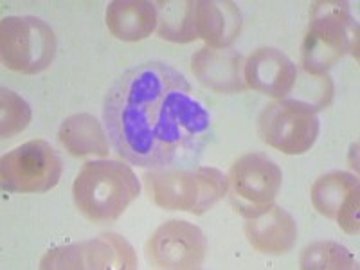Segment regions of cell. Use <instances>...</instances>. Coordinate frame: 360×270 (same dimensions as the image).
I'll list each match as a JSON object with an SVG mask.
<instances>
[{
  "mask_svg": "<svg viewBox=\"0 0 360 270\" xmlns=\"http://www.w3.org/2000/svg\"><path fill=\"white\" fill-rule=\"evenodd\" d=\"M245 220V236L258 252L281 256L295 245L297 224L294 217L279 205L270 204L265 211Z\"/></svg>",
  "mask_w": 360,
  "mask_h": 270,
  "instance_id": "cell-13",
  "label": "cell"
},
{
  "mask_svg": "<svg viewBox=\"0 0 360 270\" xmlns=\"http://www.w3.org/2000/svg\"><path fill=\"white\" fill-rule=\"evenodd\" d=\"M299 263L304 270H353L359 266L355 256L337 242L310 243L301 252Z\"/></svg>",
  "mask_w": 360,
  "mask_h": 270,
  "instance_id": "cell-20",
  "label": "cell"
},
{
  "mask_svg": "<svg viewBox=\"0 0 360 270\" xmlns=\"http://www.w3.org/2000/svg\"><path fill=\"white\" fill-rule=\"evenodd\" d=\"M359 189V176L348 172H332L319 176L311 186V204L315 211L335 220L349 193Z\"/></svg>",
  "mask_w": 360,
  "mask_h": 270,
  "instance_id": "cell-18",
  "label": "cell"
},
{
  "mask_svg": "<svg viewBox=\"0 0 360 270\" xmlns=\"http://www.w3.org/2000/svg\"><path fill=\"white\" fill-rule=\"evenodd\" d=\"M335 221L340 225V229L348 234H359V189L349 193L348 198L344 200L342 207L337 213Z\"/></svg>",
  "mask_w": 360,
  "mask_h": 270,
  "instance_id": "cell-22",
  "label": "cell"
},
{
  "mask_svg": "<svg viewBox=\"0 0 360 270\" xmlns=\"http://www.w3.org/2000/svg\"><path fill=\"white\" fill-rule=\"evenodd\" d=\"M245 83L249 89L279 99L287 98L297 79V67L276 47H262L245 60Z\"/></svg>",
  "mask_w": 360,
  "mask_h": 270,
  "instance_id": "cell-11",
  "label": "cell"
},
{
  "mask_svg": "<svg viewBox=\"0 0 360 270\" xmlns=\"http://www.w3.org/2000/svg\"><path fill=\"white\" fill-rule=\"evenodd\" d=\"M157 6V34L162 40L175 44H189L197 40V2L193 0H168L155 2Z\"/></svg>",
  "mask_w": 360,
  "mask_h": 270,
  "instance_id": "cell-17",
  "label": "cell"
},
{
  "mask_svg": "<svg viewBox=\"0 0 360 270\" xmlns=\"http://www.w3.org/2000/svg\"><path fill=\"white\" fill-rule=\"evenodd\" d=\"M62 173V157L44 139L29 141L0 160L2 189L17 195L51 191L58 186Z\"/></svg>",
  "mask_w": 360,
  "mask_h": 270,
  "instance_id": "cell-6",
  "label": "cell"
},
{
  "mask_svg": "<svg viewBox=\"0 0 360 270\" xmlns=\"http://www.w3.org/2000/svg\"><path fill=\"white\" fill-rule=\"evenodd\" d=\"M103 121L115 153L152 172L193 168L213 137L205 103L166 62L124 70L105 94Z\"/></svg>",
  "mask_w": 360,
  "mask_h": 270,
  "instance_id": "cell-1",
  "label": "cell"
},
{
  "mask_svg": "<svg viewBox=\"0 0 360 270\" xmlns=\"http://www.w3.org/2000/svg\"><path fill=\"white\" fill-rule=\"evenodd\" d=\"M231 204L243 218H252L274 204L283 184V172L266 153L240 157L229 169Z\"/></svg>",
  "mask_w": 360,
  "mask_h": 270,
  "instance_id": "cell-7",
  "label": "cell"
},
{
  "mask_svg": "<svg viewBox=\"0 0 360 270\" xmlns=\"http://www.w3.org/2000/svg\"><path fill=\"white\" fill-rule=\"evenodd\" d=\"M245 60L233 49L204 47L191 58V70L198 82L209 90L220 94L245 92Z\"/></svg>",
  "mask_w": 360,
  "mask_h": 270,
  "instance_id": "cell-12",
  "label": "cell"
},
{
  "mask_svg": "<svg viewBox=\"0 0 360 270\" xmlns=\"http://www.w3.org/2000/svg\"><path fill=\"white\" fill-rule=\"evenodd\" d=\"M143 179L159 207L191 214H204L229 191L227 175L211 166L155 169Z\"/></svg>",
  "mask_w": 360,
  "mask_h": 270,
  "instance_id": "cell-4",
  "label": "cell"
},
{
  "mask_svg": "<svg viewBox=\"0 0 360 270\" xmlns=\"http://www.w3.org/2000/svg\"><path fill=\"white\" fill-rule=\"evenodd\" d=\"M157 6L148 0H114L107 8L105 22L117 40L139 41L157 31Z\"/></svg>",
  "mask_w": 360,
  "mask_h": 270,
  "instance_id": "cell-15",
  "label": "cell"
},
{
  "mask_svg": "<svg viewBox=\"0 0 360 270\" xmlns=\"http://www.w3.org/2000/svg\"><path fill=\"white\" fill-rule=\"evenodd\" d=\"M58 139L74 157H107L108 137L101 123L92 114H74L67 117L58 131Z\"/></svg>",
  "mask_w": 360,
  "mask_h": 270,
  "instance_id": "cell-16",
  "label": "cell"
},
{
  "mask_svg": "<svg viewBox=\"0 0 360 270\" xmlns=\"http://www.w3.org/2000/svg\"><path fill=\"white\" fill-rule=\"evenodd\" d=\"M40 269H137L134 247L115 233H103L94 240L58 247L49 250L40 262Z\"/></svg>",
  "mask_w": 360,
  "mask_h": 270,
  "instance_id": "cell-8",
  "label": "cell"
},
{
  "mask_svg": "<svg viewBox=\"0 0 360 270\" xmlns=\"http://www.w3.org/2000/svg\"><path fill=\"white\" fill-rule=\"evenodd\" d=\"M348 53L359 58V24L352 15L349 2H315L310 13V27L301 47L303 70L314 76L328 74Z\"/></svg>",
  "mask_w": 360,
  "mask_h": 270,
  "instance_id": "cell-3",
  "label": "cell"
},
{
  "mask_svg": "<svg viewBox=\"0 0 360 270\" xmlns=\"http://www.w3.org/2000/svg\"><path fill=\"white\" fill-rule=\"evenodd\" d=\"M333 92H335V85H333L332 78L328 74L314 76V74L304 72L303 78H299L297 74L295 85L292 86L288 96L279 99V101H283L288 107L317 114V112L324 110L332 103Z\"/></svg>",
  "mask_w": 360,
  "mask_h": 270,
  "instance_id": "cell-19",
  "label": "cell"
},
{
  "mask_svg": "<svg viewBox=\"0 0 360 270\" xmlns=\"http://www.w3.org/2000/svg\"><path fill=\"white\" fill-rule=\"evenodd\" d=\"M141 195V182L128 164L119 160H89L72 184L79 213L96 224H110Z\"/></svg>",
  "mask_w": 360,
  "mask_h": 270,
  "instance_id": "cell-2",
  "label": "cell"
},
{
  "mask_svg": "<svg viewBox=\"0 0 360 270\" xmlns=\"http://www.w3.org/2000/svg\"><path fill=\"white\" fill-rule=\"evenodd\" d=\"M242 11L229 0H197V34L213 49H227L242 33Z\"/></svg>",
  "mask_w": 360,
  "mask_h": 270,
  "instance_id": "cell-14",
  "label": "cell"
},
{
  "mask_svg": "<svg viewBox=\"0 0 360 270\" xmlns=\"http://www.w3.org/2000/svg\"><path fill=\"white\" fill-rule=\"evenodd\" d=\"M58 40L53 27L37 17H6L0 22V54L6 69L38 74L54 62Z\"/></svg>",
  "mask_w": 360,
  "mask_h": 270,
  "instance_id": "cell-5",
  "label": "cell"
},
{
  "mask_svg": "<svg viewBox=\"0 0 360 270\" xmlns=\"http://www.w3.org/2000/svg\"><path fill=\"white\" fill-rule=\"evenodd\" d=\"M207 254V238L197 225L169 220L157 227L146 243V259L157 269H200Z\"/></svg>",
  "mask_w": 360,
  "mask_h": 270,
  "instance_id": "cell-10",
  "label": "cell"
},
{
  "mask_svg": "<svg viewBox=\"0 0 360 270\" xmlns=\"http://www.w3.org/2000/svg\"><path fill=\"white\" fill-rule=\"evenodd\" d=\"M33 112L25 99H22L17 92L2 86L0 90V134L2 139L8 137H15L25 130L29 123H31Z\"/></svg>",
  "mask_w": 360,
  "mask_h": 270,
  "instance_id": "cell-21",
  "label": "cell"
},
{
  "mask_svg": "<svg viewBox=\"0 0 360 270\" xmlns=\"http://www.w3.org/2000/svg\"><path fill=\"white\" fill-rule=\"evenodd\" d=\"M317 115L285 105L269 103L258 117L259 137L265 144L287 155H303L319 137Z\"/></svg>",
  "mask_w": 360,
  "mask_h": 270,
  "instance_id": "cell-9",
  "label": "cell"
}]
</instances>
